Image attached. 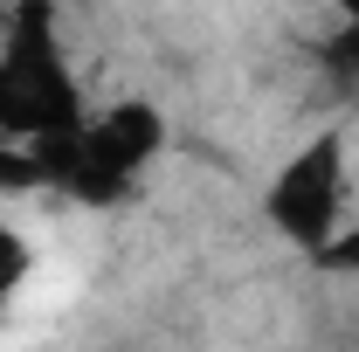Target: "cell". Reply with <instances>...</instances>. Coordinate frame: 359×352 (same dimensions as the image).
I'll list each match as a JSON object with an SVG mask.
<instances>
[{
  "instance_id": "obj_4",
  "label": "cell",
  "mask_w": 359,
  "mask_h": 352,
  "mask_svg": "<svg viewBox=\"0 0 359 352\" xmlns=\"http://www.w3.org/2000/svg\"><path fill=\"white\" fill-rule=\"evenodd\" d=\"M332 7H339V14L353 21V35H346V42H353V55H359V0H332Z\"/></svg>"
},
{
  "instance_id": "obj_1",
  "label": "cell",
  "mask_w": 359,
  "mask_h": 352,
  "mask_svg": "<svg viewBox=\"0 0 359 352\" xmlns=\"http://www.w3.org/2000/svg\"><path fill=\"white\" fill-rule=\"evenodd\" d=\"M76 125H83V104H76L55 14L48 0H21L0 42V138L42 152V145H62Z\"/></svg>"
},
{
  "instance_id": "obj_3",
  "label": "cell",
  "mask_w": 359,
  "mask_h": 352,
  "mask_svg": "<svg viewBox=\"0 0 359 352\" xmlns=\"http://www.w3.org/2000/svg\"><path fill=\"white\" fill-rule=\"evenodd\" d=\"M318 269H339V276H359V221H346L339 228V242L325 249V256H311Z\"/></svg>"
},
{
  "instance_id": "obj_2",
  "label": "cell",
  "mask_w": 359,
  "mask_h": 352,
  "mask_svg": "<svg viewBox=\"0 0 359 352\" xmlns=\"http://www.w3.org/2000/svg\"><path fill=\"white\" fill-rule=\"evenodd\" d=\"M263 221L304 256H325L339 242V228L353 221V159H346V132L304 138L263 194Z\"/></svg>"
}]
</instances>
